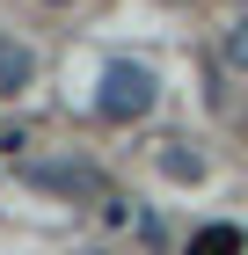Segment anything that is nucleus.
Segmentation results:
<instances>
[{
  "instance_id": "nucleus-1",
  "label": "nucleus",
  "mask_w": 248,
  "mask_h": 255,
  "mask_svg": "<svg viewBox=\"0 0 248 255\" xmlns=\"http://www.w3.org/2000/svg\"><path fill=\"white\" fill-rule=\"evenodd\" d=\"M153 95H161L153 66L110 59V66H102V80H95V117H102V124H139V117L153 110Z\"/></svg>"
},
{
  "instance_id": "nucleus-2",
  "label": "nucleus",
  "mask_w": 248,
  "mask_h": 255,
  "mask_svg": "<svg viewBox=\"0 0 248 255\" xmlns=\"http://www.w3.org/2000/svg\"><path fill=\"white\" fill-rule=\"evenodd\" d=\"M22 88H37V51H29L22 37H7V29H0V102L22 95Z\"/></svg>"
},
{
  "instance_id": "nucleus-3",
  "label": "nucleus",
  "mask_w": 248,
  "mask_h": 255,
  "mask_svg": "<svg viewBox=\"0 0 248 255\" xmlns=\"http://www.w3.org/2000/svg\"><path fill=\"white\" fill-rule=\"evenodd\" d=\"M37 182H44V190H58V197H102V175L88 168V160H58V168H37Z\"/></svg>"
},
{
  "instance_id": "nucleus-4",
  "label": "nucleus",
  "mask_w": 248,
  "mask_h": 255,
  "mask_svg": "<svg viewBox=\"0 0 248 255\" xmlns=\"http://www.w3.org/2000/svg\"><path fill=\"white\" fill-rule=\"evenodd\" d=\"M161 175H168V182H205V160L183 153V146H168V153H161Z\"/></svg>"
},
{
  "instance_id": "nucleus-5",
  "label": "nucleus",
  "mask_w": 248,
  "mask_h": 255,
  "mask_svg": "<svg viewBox=\"0 0 248 255\" xmlns=\"http://www.w3.org/2000/svg\"><path fill=\"white\" fill-rule=\"evenodd\" d=\"M219 59H227V73H248V15L219 37Z\"/></svg>"
},
{
  "instance_id": "nucleus-6",
  "label": "nucleus",
  "mask_w": 248,
  "mask_h": 255,
  "mask_svg": "<svg viewBox=\"0 0 248 255\" xmlns=\"http://www.w3.org/2000/svg\"><path fill=\"white\" fill-rule=\"evenodd\" d=\"M190 255H241V234H234V226H205V234L190 241Z\"/></svg>"
},
{
  "instance_id": "nucleus-7",
  "label": "nucleus",
  "mask_w": 248,
  "mask_h": 255,
  "mask_svg": "<svg viewBox=\"0 0 248 255\" xmlns=\"http://www.w3.org/2000/svg\"><path fill=\"white\" fill-rule=\"evenodd\" d=\"M44 7H73V0H44Z\"/></svg>"
},
{
  "instance_id": "nucleus-8",
  "label": "nucleus",
  "mask_w": 248,
  "mask_h": 255,
  "mask_svg": "<svg viewBox=\"0 0 248 255\" xmlns=\"http://www.w3.org/2000/svg\"><path fill=\"white\" fill-rule=\"evenodd\" d=\"M241 138H248V117H241Z\"/></svg>"
}]
</instances>
